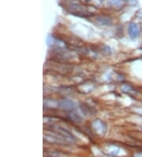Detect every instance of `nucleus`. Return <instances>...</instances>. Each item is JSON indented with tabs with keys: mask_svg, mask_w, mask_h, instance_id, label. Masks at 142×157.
<instances>
[{
	"mask_svg": "<svg viewBox=\"0 0 142 157\" xmlns=\"http://www.w3.org/2000/svg\"><path fill=\"white\" fill-rule=\"evenodd\" d=\"M128 33H129V35L130 36L131 38H135L138 36L139 30L136 24H134V23L129 24V26H128Z\"/></svg>",
	"mask_w": 142,
	"mask_h": 157,
	"instance_id": "obj_1",
	"label": "nucleus"
}]
</instances>
